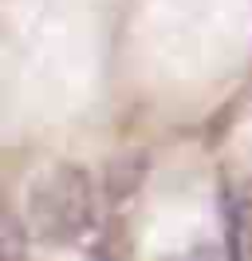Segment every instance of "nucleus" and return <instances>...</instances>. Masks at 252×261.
Segmentation results:
<instances>
[{
    "mask_svg": "<svg viewBox=\"0 0 252 261\" xmlns=\"http://www.w3.org/2000/svg\"><path fill=\"white\" fill-rule=\"evenodd\" d=\"M94 214V198H91V182L83 170L75 166H59L32 186L28 194V218L32 229L47 238V242H71L83 229L91 226Z\"/></svg>",
    "mask_w": 252,
    "mask_h": 261,
    "instance_id": "obj_1",
    "label": "nucleus"
},
{
    "mask_svg": "<svg viewBox=\"0 0 252 261\" xmlns=\"http://www.w3.org/2000/svg\"><path fill=\"white\" fill-rule=\"evenodd\" d=\"M91 261H114V257H91Z\"/></svg>",
    "mask_w": 252,
    "mask_h": 261,
    "instance_id": "obj_2",
    "label": "nucleus"
}]
</instances>
